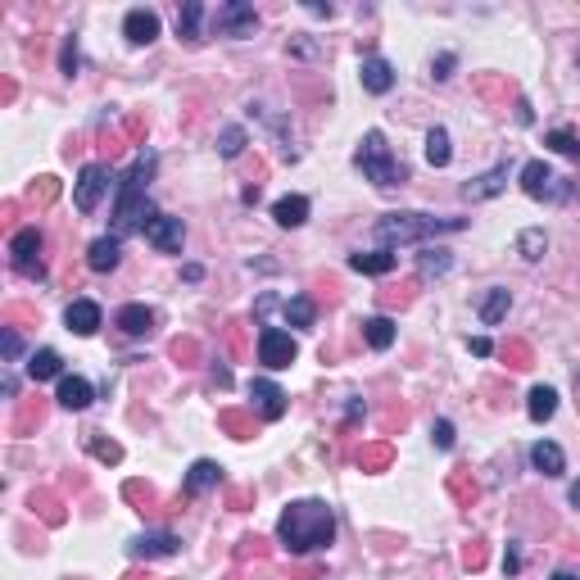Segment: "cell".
<instances>
[{
  "label": "cell",
  "mask_w": 580,
  "mask_h": 580,
  "mask_svg": "<svg viewBox=\"0 0 580 580\" xmlns=\"http://www.w3.org/2000/svg\"><path fill=\"white\" fill-rule=\"evenodd\" d=\"M250 399H254V408L268 417V422H277V417H286V391L281 385H272V381H250Z\"/></svg>",
  "instance_id": "30bf717a"
},
{
  "label": "cell",
  "mask_w": 580,
  "mask_h": 580,
  "mask_svg": "<svg viewBox=\"0 0 580 580\" xmlns=\"http://www.w3.org/2000/svg\"><path fill=\"white\" fill-rule=\"evenodd\" d=\"M295 354H300L295 341H290L281 326H263V331H259V363H263V367L281 372V367L295 363Z\"/></svg>",
  "instance_id": "52a82bcc"
},
{
  "label": "cell",
  "mask_w": 580,
  "mask_h": 580,
  "mask_svg": "<svg viewBox=\"0 0 580 580\" xmlns=\"http://www.w3.org/2000/svg\"><path fill=\"white\" fill-rule=\"evenodd\" d=\"M155 177V155H145L132 164V173L123 177L118 186V200H114V236H132V231H145V222L155 218L150 200H145V181Z\"/></svg>",
  "instance_id": "7a4b0ae2"
},
{
  "label": "cell",
  "mask_w": 580,
  "mask_h": 580,
  "mask_svg": "<svg viewBox=\"0 0 580 580\" xmlns=\"http://www.w3.org/2000/svg\"><path fill=\"white\" fill-rule=\"evenodd\" d=\"M553 580H580V567H562V571H553Z\"/></svg>",
  "instance_id": "7bdbcfd3"
},
{
  "label": "cell",
  "mask_w": 580,
  "mask_h": 580,
  "mask_svg": "<svg viewBox=\"0 0 580 580\" xmlns=\"http://www.w3.org/2000/svg\"><path fill=\"white\" fill-rule=\"evenodd\" d=\"M358 77H363V91L385 95V91L395 86V64H391V60H381V55H367L363 68H358Z\"/></svg>",
  "instance_id": "5bb4252c"
},
{
  "label": "cell",
  "mask_w": 580,
  "mask_h": 580,
  "mask_svg": "<svg viewBox=\"0 0 580 580\" xmlns=\"http://www.w3.org/2000/svg\"><path fill=\"white\" fill-rule=\"evenodd\" d=\"M395 335H399V331H395V322L385 318V313H376V318L363 322V341H367L372 350H391V345H395Z\"/></svg>",
  "instance_id": "cb8c5ba5"
},
{
  "label": "cell",
  "mask_w": 580,
  "mask_h": 580,
  "mask_svg": "<svg viewBox=\"0 0 580 580\" xmlns=\"http://www.w3.org/2000/svg\"><path fill=\"white\" fill-rule=\"evenodd\" d=\"M64 73H68V77L77 73V36H68V41H64Z\"/></svg>",
  "instance_id": "8d00e7d4"
},
{
  "label": "cell",
  "mask_w": 580,
  "mask_h": 580,
  "mask_svg": "<svg viewBox=\"0 0 580 580\" xmlns=\"http://www.w3.org/2000/svg\"><path fill=\"white\" fill-rule=\"evenodd\" d=\"M571 508H580V480H576V486H571Z\"/></svg>",
  "instance_id": "ee69618b"
},
{
  "label": "cell",
  "mask_w": 580,
  "mask_h": 580,
  "mask_svg": "<svg viewBox=\"0 0 580 580\" xmlns=\"http://www.w3.org/2000/svg\"><path fill=\"white\" fill-rule=\"evenodd\" d=\"M109 181H114L109 164H86V168L77 173V181H73V205H77V213H95V209H101V200L109 196Z\"/></svg>",
  "instance_id": "5b68a950"
},
{
  "label": "cell",
  "mask_w": 580,
  "mask_h": 580,
  "mask_svg": "<svg viewBox=\"0 0 580 580\" xmlns=\"http://www.w3.org/2000/svg\"><path fill=\"white\" fill-rule=\"evenodd\" d=\"M91 454L101 458V463H118V458H123V449H118L114 440H109V445H105V440H91Z\"/></svg>",
  "instance_id": "d590c367"
},
{
  "label": "cell",
  "mask_w": 580,
  "mask_h": 580,
  "mask_svg": "<svg viewBox=\"0 0 580 580\" xmlns=\"http://www.w3.org/2000/svg\"><path fill=\"white\" fill-rule=\"evenodd\" d=\"M240 150H246V132H240V127H222V136H218V155H222V159H236Z\"/></svg>",
  "instance_id": "836d02e7"
},
{
  "label": "cell",
  "mask_w": 580,
  "mask_h": 580,
  "mask_svg": "<svg viewBox=\"0 0 580 580\" xmlns=\"http://www.w3.org/2000/svg\"><path fill=\"white\" fill-rule=\"evenodd\" d=\"M114 322H118L127 335H150V326H155V313L145 309V304H123Z\"/></svg>",
  "instance_id": "603a6c76"
},
{
  "label": "cell",
  "mask_w": 580,
  "mask_h": 580,
  "mask_svg": "<svg viewBox=\"0 0 580 580\" xmlns=\"http://www.w3.org/2000/svg\"><path fill=\"white\" fill-rule=\"evenodd\" d=\"M576 64H580V60H576Z\"/></svg>",
  "instance_id": "f6af8a7d"
},
{
  "label": "cell",
  "mask_w": 580,
  "mask_h": 580,
  "mask_svg": "<svg viewBox=\"0 0 580 580\" xmlns=\"http://www.w3.org/2000/svg\"><path fill=\"white\" fill-rule=\"evenodd\" d=\"M431 435H435V449H454V426H449L445 417L431 426Z\"/></svg>",
  "instance_id": "e575fe53"
},
{
  "label": "cell",
  "mask_w": 580,
  "mask_h": 580,
  "mask_svg": "<svg viewBox=\"0 0 580 580\" xmlns=\"http://www.w3.org/2000/svg\"><path fill=\"white\" fill-rule=\"evenodd\" d=\"M218 480H222V467H218L213 458H200L196 467L186 471V480H181V490H186V495H200V490L218 486Z\"/></svg>",
  "instance_id": "44dd1931"
},
{
  "label": "cell",
  "mask_w": 580,
  "mask_h": 580,
  "mask_svg": "<svg viewBox=\"0 0 580 580\" xmlns=\"http://www.w3.org/2000/svg\"><path fill=\"white\" fill-rule=\"evenodd\" d=\"M313 318H318V309H313V300H309V295L286 300V322H290V326H313Z\"/></svg>",
  "instance_id": "1f68e13d"
},
{
  "label": "cell",
  "mask_w": 580,
  "mask_h": 580,
  "mask_svg": "<svg viewBox=\"0 0 580 580\" xmlns=\"http://www.w3.org/2000/svg\"><path fill=\"white\" fill-rule=\"evenodd\" d=\"M526 413H530V422H549V417L558 413V391H553V385H536V391H530Z\"/></svg>",
  "instance_id": "4316f807"
},
{
  "label": "cell",
  "mask_w": 580,
  "mask_h": 580,
  "mask_svg": "<svg viewBox=\"0 0 580 580\" xmlns=\"http://www.w3.org/2000/svg\"><path fill=\"white\" fill-rule=\"evenodd\" d=\"M503 186H508V159H503V164H495L490 173L471 177V181L463 186V196H467V200H495Z\"/></svg>",
  "instance_id": "7c38bea8"
},
{
  "label": "cell",
  "mask_w": 580,
  "mask_h": 580,
  "mask_svg": "<svg viewBox=\"0 0 580 580\" xmlns=\"http://www.w3.org/2000/svg\"><path fill=\"white\" fill-rule=\"evenodd\" d=\"M272 218H277L281 227H300V222H309V200H304V196H281V200L272 205Z\"/></svg>",
  "instance_id": "d4e9b609"
},
{
  "label": "cell",
  "mask_w": 580,
  "mask_h": 580,
  "mask_svg": "<svg viewBox=\"0 0 580 580\" xmlns=\"http://www.w3.org/2000/svg\"><path fill=\"white\" fill-rule=\"evenodd\" d=\"M449 68H454V55H440V60H435V77H440V82L449 77Z\"/></svg>",
  "instance_id": "ab89813d"
},
{
  "label": "cell",
  "mask_w": 580,
  "mask_h": 580,
  "mask_svg": "<svg viewBox=\"0 0 580 580\" xmlns=\"http://www.w3.org/2000/svg\"><path fill=\"white\" fill-rule=\"evenodd\" d=\"M530 467H536L540 476H562L567 471V458L553 440H540V445H530Z\"/></svg>",
  "instance_id": "ffe728a7"
},
{
  "label": "cell",
  "mask_w": 580,
  "mask_h": 580,
  "mask_svg": "<svg viewBox=\"0 0 580 580\" xmlns=\"http://www.w3.org/2000/svg\"><path fill=\"white\" fill-rule=\"evenodd\" d=\"M118 259H123V240H118V236H101V240H91V250H86L91 272H114Z\"/></svg>",
  "instance_id": "9a60e30c"
},
{
  "label": "cell",
  "mask_w": 580,
  "mask_h": 580,
  "mask_svg": "<svg viewBox=\"0 0 580 580\" xmlns=\"http://www.w3.org/2000/svg\"><path fill=\"white\" fill-rule=\"evenodd\" d=\"M503 571H508V576H517V571H521V558H517L512 549H508V558H503Z\"/></svg>",
  "instance_id": "60d3db41"
},
{
  "label": "cell",
  "mask_w": 580,
  "mask_h": 580,
  "mask_svg": "<svg viewBox=\"0 0 580 580\" xmlns=\"http://www.w3.org/2000/svg\"><path fill=\"white\" fill-rule=\"evenodd\" d=\"M64 322H68L73 335H95V326H101V304H95V300H73Z\"/></svg>",
  "instance_id": "ac0fdd59"
},
{
  "label": "cell",
  "mask_w": 580,
  "mask_h": 580,
  "mask_svg": "<svg viewBox=\"0 0 580 580\" xmlns=\"http://www.w3.org/2000/svg\"><path fill=\"white\" fill-rule=\"evenodd\" d=\"M490 350H495V345L486 341V335H476V341H471V354H476V358H490Z\"/></svg>",
  "instance_id": "f35d334b"
},
{
  "label": "cell",
  "mask_w": 580,
  "mask_h": 580,
  "mask_svg": "<svg viewBox=\"0 0 580 580\" xmlns=\"http://www.w3.org/2000/svg\"><path fill=\"white\" fill-rule=\"evenodd\" d=\"M205 5H200V0H186V5L177 10V36L181 41H205Z\"/></svg>",
  "instance_id": "7402d4cb"
},
{
  "label": "cell",
  "mask_w": 580,
  "mask_h": 580,
  "mask_svg": "<svg viewBox=\"0 0 580 580\" xmlns=\"http://www.w3.org/2000/svg\"><path fill=\"white\" fill-rule=\"evenodd\" d=\"M508 304H512V295L503 286H495L490 295H486V304H480V322L486 326H495V322H503V313H508Z\"/></svg>",
  "instance_id": "4dcf8cb0"
},
{
  "label": "cell",
  "mask_w": 580,
  "mask_h": 580,
  "mask_svg": "<svg viewBox=\"0 0 580 580\" xmlns=\"http://www.w3.org/2000/svg\"><path fill=\"white\" fill-rule=\"evenodd\" d=\"M127 553H132V558H145V562H150V558H173V553H177V536H173V530H155V536H136V540L127 544Z\"/></svg>",
  "instance_id": "8fae6325"
},
{
  "label": "cell",
  "mask_w": 580,
  "mask_h": 580,
  "mask_svg": "<svg viewBox=\"0 0 580 580\" xmlns=\"http://www.w3.org/2000/svg\"><path fill=\"white\" fill-rule=\"evenodd\" d=\"M181 277H186V281H200V277H205V268H200V263H186V268H181Z\"/></svg>",
  "instance_id": "b9f144b4"
},
{
  "label": "cell",
  "mask_w": 580,
  "mask_h": 580,
  "mask_svg": "<svg viewBox=\"0 0 580 580\" xmlns=\"http://www.w3.org/2000/svg\"><path fill=\"white\" fill-rule=\"evenodd\" d=\"M141 236L150 240L155 250H164V254H181V240H186V227H181V218L155 213L150 222H145V231H141Z\"/></svg>",
  "instance_id": "9c48e42d"
},
{
  "label": "cell",
  "mask_w": 580,
  "mask_h": 580,
  "mask_svg": "<svg viewBox=\"0 0 580 580\" xmlns=\"http://www.w3.org/2000/svg\"><path fill=\"white\" fill-rule=\"evenodd\" d=\"M123 36H127L132 45H150V41L159 36V14H155V10H127Z\"/></svg>",
  "instance_id": "4fadbf2b"
},
{
  "label": "cell",
  "mask_w": 580,
  "mask_h": 580,
  "mask_svg": "<svg viewBox=\"0 0 580 580\" xmlns=\"http://www.w3.org/2000/svg\"><path fill=\"white\" fill-rule=\"evenodd\" d=\"M449 268H454L449 250H422V259H417V277H422V281H431V277H445Z\"/></svg>",
  "instance_id": "f1b7e54d"
},
{
  "label": "cell",
  "mask_w": 580,
  "mask_h": 580,
  "mask_svg": "<svg viewBox=\"0 0 580 580\" xmlns=\"http://www.w3.org/2000/svg\"><path fill=\"white\" fill-rule=\"evenodd\" d=\"M521 190H526L530 200H544V196H553V173H549V164L530 159V164L521 168Z\"/></svg>",
  "instance_id": "d6986e66"
},
{
  "label": "cell",
  "mask_w": 580,
  "mask_h": 580,
  "mask_svg": "<svg viewBox=\"0 0 580 580\" xmlns=\"http://www.w3.org/2000/svg\"><path fill=\"white\" fill-rule=\"evenodd\" d=\"M358 168H363V177L376 181L381 190H391V186L404 181V164L391 155V145H385L381 132H367V136L358 141Z\"/></svg>",
  "instance_id": "277c9868"
},
{
  "label": "cell",
  "mask_w": 580,
  "mask_h": 580,
  "mask_svg": "<svg viewBox=\"0 0 580 580\" xmlns=\"http://www.w3.org/2000/svg\"><path fill=\"white\" fill-rule=\"evenodd\" d=\"M0 345H5V358H19V350H23V341H19V335L5 326V331H0Z\"/></svg>",
  "instance_id": "74e56055"
},
{
  "label": "cell",
  "mask_w": 580,
  "mask_h": 580,
  "mask_svg": "<svg viewBox=\"0 0 580 580\" xmlns=\"http://www.w3.org/2000/svg\"><path fill=\"white\" fill-rule=\"evenodd\" d=\"M28 376H32V381H55V376H64V358H60L55 350H36V354L28 358Z\"/></svg>",
  "instance_id": "484cf974"
},
{
  "label": "cell",
  "mask_w": 580,
  "mask_h": 580,
  "mask_svg": "<svg viewBox=\"0 0 580 580\" xmlns=\"http://www.w3.org/2000/svg\"><path fill=\"white\" fill-rule=\"evenodd\" d=\"M544 145H553V150H558V155H571V159L580 155V136H576V132H567V127H558V132H549V136H544Z\"/></svg>",
  "instance_id": "d6a6232c"
},
{
  "label": "cell",
  "mask_w": 580,
  "mask_h": 580,
  "mask_svg": "<svg viewBox=\"0 0 580 580\" xmlns=\"http://www.w3.org/2000/svg\"><path fill=\"white\" fill-rule=\"evenodd\" d=\"M395 263H399V259H395V250H367V254L358 250V254H350V268H354V272H363V277H391V272H395Z\"/></svg>",
  "instance_id": "e0dca14e"
},
{
  "label": "cell",
  "mask_w": 580,
  "mask_h": 580,
  "mask_svg": "<svg viewBox=\"0 0 580 580\" xmlns=\"http://www.w3.org/2000/svg\"><path fill=\"white\" fill-rule=\"evenodd\" d=\"M517 250H521V259H526V263H540V259H544V250H549V240H544V231H540V227H526V231L517 236Z\"/></svg>",
  "instance_id": "f546056e"
},
{
  "label": "cell",
  "mask_w": 580,
  "mask_h": 580,
  "mask_svg": "<svg viewBox=\"0 0 580 580\" xmlns=\"http://www.w3.org/2000/svg\"><path fill=\"white\" fill-rule=\"evenodd\" d=\"M426 159H431L435 168H445V164L454 159V145H449V132H445V127H431V132H426Z\"/></svg>",
  "instance_id": "83f0119b"
},
{
  "label": "cell",
  "mask_w": 580,
  "mask_h": 580,
  "mask_svg": "<svg viewBox=\"0 0 580 580\" xmlns=\"http://www.w3.org/2000/svg\"><path fill=\"white\" fill-rule=\"evenodd\" d=\"M467 218H435V213H385L376 218L372 236L381 250L391 246H417V240H431V236H445V231H463Z\"/></svg>",
  "instance_id": "3957f363"
},
{
  "label": "cell",
  "mask_w": 580,
  "mask_h": 580,
  "mask_svg": "<svg viewBox=\"0 0 580 580\" xmlns=\"http://www.w3.org/2000/svg\"><path fill=\"white\" fill-rule=\"evenodd\" d=\"M60 408H68V413H82V408H91V399H95V391H91V381H82V376H60Z\"/></svg>",
  "instance_id": "2e32d148"
},
{
  "label": "cell",
  "mask_w": 580,
  "mask_h": 580,
  "mask_svg": "<svg viewBox=\"0 0 580 580\" xmlns=\"http://www.w3.org/2000/svg\"><path fill=\"white\" fill-rule=\"evenodd\" d=\"M10 254H14V268L23 272V277H45L41 272V231L36 227H23L14 240H10Z\"/></svg>",
  "instance_id": "ba28073f"
},
{
  "label": "cell",
  "mask_w": 580,
  "mask_h": 580,
  "mask_svg": "<svg viewBox=\"0 0 580 580\" xmlns=\"http://www.w3.org/2000/svg\"><path fill=\"white\" fill-rule=\"evenodd\" d=\"M331 536H335V512L322 499H295L277 521V540L290 553H313L331 544Z\"/></svg>",
  "instance_id": "6da1fadb"
},
{
  "label": "cell",
  "mask_w": 580,
  "mask_h": 580,
  "mask_svg": "<svg viewBox=\"0 0 580 580\" xmlns=\"http://www.w3.org/2000/svg\"><path fill=\"white\" fill-rule=\"evenodd\" d=\"M213 28H218V36H254L259 14H254V5H246V0H227V5H218V14H213Z\"/></svg>",
  "instance_id": "8992f818"
}]
</instances>
